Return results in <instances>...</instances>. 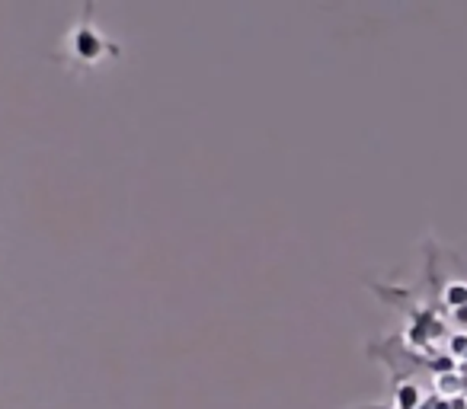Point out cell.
Returning a JSON list of instances; mask_svg holds the SVG:
<instances>
[{
	"instance_id": "obj_1",
	"label": "cell",
	"mask_w": 467,
	"mask_h": 409,
	"mask_svg": "<svg viewBox=\"0 0 467 409\" xmlns=\"http://www.w3.org/2000/svg\"><path fill=\"white\" fill-rule=\"evenodd\" d=\"M67 52H71L80 65H97V61L106 58V55H116L119 48L112 46V42H106L90 20H84L74 26L71 36H67Z\"/></svg>"
},
{
	"instance_id": "obj_2",
	"label": "cell",
	"mask_w": 467,
	"mask_h": 409,
	"mask_svg": "<svg viewBox=\"0 0 467 409\" xmlns=\"http://www.w3.org/2000/svg\"><path fill=\"white\" fill-rule=\"evenodd\" d=\"M394 400H397V409H416V406H420V387H416L413 381L400 383V387H397V394H394Z\"/></svg>"
},
{
	"instance_id": "obj_3",
	"label": "cell",
	"mask_w": 467,
	"mask_h": 409,
	"mask_svg": "<svg viewBox=\"0 0 467 409\" xmlns=\"http://www.w3.org/2000/svg\"><path fill=\"white\" fill-rule=\"evenodd\" d=\"M451 313H454V320H458V323H464V326H467V304H464V307H454Z\"/></svg>"
}]
</instances>
